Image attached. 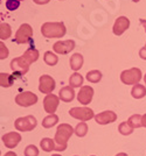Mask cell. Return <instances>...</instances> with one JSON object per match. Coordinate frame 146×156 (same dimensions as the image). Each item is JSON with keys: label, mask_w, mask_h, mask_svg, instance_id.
I'll return each instance as SVG.
<instances>
[{"label": "cell", "mask_w": 146, "mask_h": 156, "mask_svg": "<svg viewBox=\"0 0 146 156\" xmlns=\"http://www.w3.org/2000/svg\"><path fill=\"white\" fill-rule=\"evenodd\" d=\"M75 133V129L69 124H61L57 126V129L55 132V143H56V149L57 151H63L68 147V141L70 136Z\"/></svg>", "instance_id": "cell-1"}, {"label": "cell", "mask_w": 146, "mask_h": 156, "mask_svg": "<svg viewBox=\"0 0 146 156\" xmlns=\"http://www.w3.org/2000/svg\"><path fill=\"white\" fill-rule=\"evenodd\" d=\"M41 33L46 39H61L66 35L67 28L63 22H46L41 27Z\"/></svg>", "instance_id": "cell-2"}, {"label": "cell", "mask_w": 146, "mask_h": 156, "mask_svg": "<svg viewBox=\"0 0 146 156\" xmlns=\"http://www.w3.org/2000/svg\"><path fill=\"white\" fill-rule=\"evenodd\" d=\"M141 71L138 68H131L129 70H124L120 73V80L125 85H136L139 84L141 79Z\"/></svg>", "instance_id": "cell-3"}, {"label": "cell", "mask_w": 146, "mask_h": 156, "mask_svg": "<svg viewBox=\"0 0 146 156\" xmlns=\"http://www.w3.org/2000/svg\"><path fill=\"white\" fill-rule=\"evenodd\" d=\"M38 125L36 118L33 115H27V117L18 118L14 122V127L19 132H31Z\"/></svg>", "instance_id": "cell-4"}, {"label": "cell", "mask_w": 146, "mask_h": 156, "mask_svg": "<svg viewBox=\"0 0 146 156\" xmlns=\"http://www.w3.org/2000/svg\"><path fill=\"white\" fill-rule=\"evenodd\" d=\"M32 36H33V28L31 27V25L22 23L15 33L14 41L18 44H25V43H28L31 41Z\"/></svg>", "instance_id": "cell-5"}, {"label": "cell", "mask_w": 146, "mask_h": 156, "mask_svg": "<svg viewBox=\"0 0 146 156\" xmlns=\"http://www.w3.org/2000/svg\"><path fill=\"white\" fill-rule=\"evenodd\" d=\"M69 114L73 118L77 119V120H81L82 122H86V121H89L90 119L95 118V114H93V111L89 107H73L69 111Z\"/></svg>", "instance_id": "cell-6"}, {"label": "cell", "mask_w": 146, "mask_h": 156, "mask_svg": "<svg viewBox=\"0 0 146 156\" xmlns=\"http://www.w3.org/2000/svg\"><path fill=\"white\" fill-rule=\"evenodd\" d=\"M11 69L16 76H24L29 70V63L22 56L15 57L11 62Z\"/></svg>", "instance_id": "cell-7"}, {"label": "cell", "mask_w": 146, "mask_h": 156, "mask_svg": "<svg viewBox=\"0 0 146 156\" xmlns=\"http://www.w3.org/2000/svg\"><path fill=\"white\" fill-rule=\"evenodd\" d=\"M15 103L22 107H28L38 103V96L31 91L21 92L15 97Z\"/></svg>", "instance_id": "cell-8"}, {"label": "cell", "mask_w": 146, "mask_h": 156, "mask_svg": "<svg viewBox=\"0 0 146 156\" xmlns=\"http://www.w3.org/2000/svg\"><path fill=\"white\" fill-rule=\"evenodd\" d=\"M40 85H39V91L45 93V94H50L56 87V83L54 78L49 75H42L39 79Z\"/></svg>", "instance_id": "cell-9"}, {"label": "cell", "mask_w": 146, "mask_h": 156, "mask_svg": "<svg viewBox=\"0 0 146 156\" xmlns=\"http://www.w3.org/2000/svg\"><path fill=\"white\" fill-rule=\"evenodd\" d=\"M59 104H60V97L52 94V93L47 94L43 99V108L49 114H55V112L59 107Z\"/></svg>", "instance_id": "cell-10"}, {"label": "cell", "mask_w": 146, "mask_h": 156, "mask_svg": "<svg viewBox=\"0 0 146 156\" xmlns=\"http://www.w3.org/2000/svg\"><path fill=\"white\" fill-rule=\"evenodd\" d=\"M75 41L74 40H67V41H57L56 43H54L53 50L61 55H66L75 49Z\"/></svg>", "instance_id": "cell-11"}, {"label": "cell", "mask_w": 146, "mask_h": 156, "mask_svg": "<svg viewBox=\"0 0 146 156\" xmlns=\"http://www.w3.org/2000/svg\"><path fill=\"white\" fill-rule=\"evenodd\" d=\"M1 140H2V143L5 144V147H7L8 149H13L20 143L21 135L18 132H9V133H6L5 135H2Z\"/></svg>", "instance_id": "cell-12"}, {"label": "cell", "mask_w": 146, "mask_h": 156, "mask_svg": "<svg viewBox=\"0 0 146 156\" xmlns=\"http://www.w3.org/2000/svg\"><path fill=\"white\" fill-rule=\"evenodd\" d=\"M93 97V89L89 85H83L80 89V92L77 93V100L80 104L88 105L91 103Z\"/></svg>", "instance_id": "cell-13"}, {"label": "cell", "mask_w": 146, "mask_h": 156, "mask_svg": "<svg viewBox=\"0 0 146 156\" xmlns=\"http://www.w3.org/2000/svg\"><path fill=\"white\" fill-rule=\"evenodd\" d=\"M95 120L98 125L112 124L117 120V114L112 111H104L95 115Z\"/></svg>", "instance_id": "cell-14"}, {"label": "cell", "mask_w": 146, "mask_h": 156, "mask_svg": "<svg viewBox=\"0 0 146 156\" xmlns=\"http://www.w3.org/2000/svg\"><path fill=\"white\" fill-rule=\"evenodd\" d=\"M129 27H130V20L127 19L126 16H119L113 23L112 32L115 35L120 36L126 29H129Z\"/></svg>", "instance_id": "cell-15"}, {"label": "cell", "mask_w": 146, "mask_h": 156, "mask_svg": "<svg viewBox=\"0 0 146 156\" xmlns=\"http://www.w3.org/2000/svg\"><path fill=\"white\" fill-rule=\"evenodd\" d=\"M59 97H60L61 100L64 101V103H70V101H73L74 98H75L74 87H71L70 85L62 87L60 90V92H59Z\"/></svg>", "instance_id": "cell-16"}, {"label": "cell", "mask_w": 146, "mask_h": 156, "mask_svg": "<svg viewBox=\"0 0 146 156\" xmlns=\"http://www.w3.org/2000/svg\"><path fill=\"white\" fill-rule=\"evenodd\" d=\"M22 57L26 59L29 64H32V63L36 62L39 59L40 52H39L38 49H35V48H28L26 51H25V54L22 55Z\"/></svg>", "instance_id": "cell-17"}, {"label": "cell", "mask_w": 146, "mask_h": 156, "mask_svg": "<svg viewBox=\"0 0 146 156\" xmlns=\"http://www.w3.org/2000/svg\"><path fill=\"white\" fill-rule=\"evenodd\" d=\"M69 63H70V68L73 69L74 71H77V70H80L81 68H82V65H83V56L81 55L80 52L74 54L73 56L70 57Z\"/></svg>", "instance_id": "cell-18"}, {"label": "cell", "mask_w": 146, "mask_h": 156, "mask_svg": "<svg viewBox=\"0 0 146 156\" xmlns=\"http://www.w3.org/2000/svg\"><path fill=\"white\" fill-rule=\"evenodd\" d=\"M40 146L43 151L46 153H49L52 150L56 149V143H55V140L50 139V137H43L40 141Z\"/></svg>", "instance_id": "cell-19"}, {"label": "cell", "mask_w": 146, "mask_h": 156, "mask_svg": "<svg viewBox=\"0 0 146 156\" xmlns=\"http://www.w3.org/2000/svg\"><path fill=\"white\" fill-rule=\"evenodd\" d=\"M131 94L136 99H141V98H144L146 96V87L144 85L140 84L133 85L132 90H131Z\"/></svg>", "instance_id": "cell-20"}, {"label": "cell", "mask_w": 146, "mask_h": 156, "mask_svg": "<svg viewBox=\"0 0 146 156\" xmlns=\"http://www.w3.org/2000/svg\"><path fill=\"white\" fill-rule=\"evenodd\" d=\"M59 122V117L56 114H49L42 120V126L45 128H52L55 125Z\"/></svg>", "instance_id": "cell-21"}, {"label": "cell", "mask_w": 146, "mask_h": 156, "mask_svg": "<svg viewBox=\"0 0 146 156\" xmlns=\"http://www.w3.org/2000/svg\"><path fill=\"white\" fill-rule=\"evenodd\" d=\"M83 77L81 76L80 73H77V72H74L73 75L70 76L69 78V85L71 86V87H82V85H83Z\"/></svg>", "instance_id": "cell-22"}, {"label": "cell", "mask_w": 146, "mask_h": 156, "mask_svg": "<svg viewBox=\"0 0 146 156\" xmlns=\"http://www.w3.org/2000/svg\"><path fill=\"white\" fill-rule=\"evenodd\" d=\"M14 75H8V73H0V84L2 87H9L13 85Z\"/></svg>", "instance_id": "cell-23"}, {"label": "cell", "mask_w": 146, "mask_h": 156, "mask_svg": "<svg viewBox=\"0 0 146 156\" xmlns=\"http://www.w3.org/2000/svg\"><path fill=\"white\" fill-rule=\"evenodd\" d=\"M11 35H12L11 26L6 22H1V25H0V39L7 40L11 37Z\"/></svg>", "instance_id": "cell-24"}, {"label": "cell", "mask_w": 146, "mask_h": 156, "mask_svg": "<svg viewBox=\"0 0 146 156\" xmlns=\"http://www.w3.org/2000/svg\"><path fill=\"white\" fill-rule=\"evenodd\" d=\"M43 61H45V63L47 65H49V66H54V65L57 64V62H59V57L52 51H46L45 52V55H43Z\"/></svg>", "instance_id": "cell-25"}, {"label": "cell", "mask_w": 146, "mask_h": 156, "mask_svg": "<svg viewBox=\"0 0 146 156\" xmlns=\"http://www.w3.org/2000/svg\"><path fill=\"white\" fill-rule=\"evenodd\" d=\"M141 118H143V115H140V114H133V115H131V117L129 118L127 122H129V125L132 127L133 129L139 128V127H143Z\"/></svg>", "instance_id": "cell-26"}, {"label": "cell", "mask_w": 146, "mask_h": 156, "mask_svg": "<svg viewBox=\"0 0 146 156\" xmlns=\"http://www.w3.org/2000/svg\"><path fill=\"white\" fill-rule=\"evenodd\" d=\"M86 79L90 83H98L100 79H102V72L98 71V70L88 71V73H86Z\"/></svg>", "instance_id": "cell-27"}, {"label": "cell", "mask_w": 146, "mask_h": 156, "mask_svg": "<svg viewBox=\"0 0 146 156\" xmlns=\"http://www.w3.org/2000/svg\"><path fill=\"white\" fill-rule=\"evenodd\" d=\"M86 133H88V125L86 122H80L75 127V134L78 137L86 136Z\"/></svg>", "instance_id": "cell-28"}, {"label": "cell", "mask_w": 146, "mask_h": 156, "mask_svg": "<svg viewBox=\"0 0 146 156\" xmlns=\"http://www.w3.org/2000/svg\"><path fill=\"white\" fill-rule=\"evenodd\" d=\"M118 130L122 135H130L133 133V128L129 125L127 121H124L118 126Z\"/></svg>", "instance_id": "cell-29"}, {"label": "cell", "mask_w": 146, "mask_h": 156, "mask_svg": "<svg viewBox=\"0 0 146 156\" xmlns=\"http://www.w3.org/2000/svg\"><path fill=\"white\" fill-rule=\"evenodd\" d=\"M25 156H39V149L36 146L29 144L25 149Z\"/></svg>", "instance_id": "cell-30"}, {"label": "cell", "mask_w": 146, "mask_h": 156, "mask_svg": "<svg viewBox=\"0 0 146 156\" xmlns=\"http://www.w3.org/2000/svg\"><path fill=\"white\" fill-rule=\"evenodd\" d=\"M5 6L8 11H15L20 6V0H7Z\"/></svg>", "instance_id": "cell-31"}, {"label": "cell", "mask_w": 146, "mask_h": 156, "mask_svg": "<svg viewBox=\"0 0 146 156\" xmlns=\"http://www.w3.org/2000/svg\"><path fill=\"white\" fill-rule=\"evenodd\" d=\"M8 56V49L4 44V42H0V59H5Z\"/></svg>", "instance_id": "cell-32"}, {"label": "cell", "mask_w": 146, "mask_h": 156, "mask_svg": "<svg viewBox=\"0 0 146 156\" xmlns=\"http://www.w3.org/2000/svg\"><path fill=\"white\" fill-rule=\"evenodd\" d=\"M139 56H140V58L146 59V44L139 50Z\"/></svg>", "instance_id": "cell-33"}, {"label": "cell", "mask_w": 146, "mask_h": 156, "mask_svg": "<svg viewBox=\"0 0 146 156\" xmlns=\"http://www.w3.org/2000/svg\"><path fill=\"white\" fill-rule=\"evenodd\" d=\"M33 1L36 4V5H46V4H48L50 0H33Z\"/></svg>", "instance_id": "cell-34"}, {"label": "cell", "mask_w": 146, "mask_h": 156, "mask_svg": "<svg viewBox=\"0 0 146 156\" xmlns=\"http://www.w3.org/2000/svg\"><path fill=\"white\" fill-rule=\"evenodd\" d=\"M141 124H143V127L146 128V113L143 115V118H141Z\"/></svg>", "instance_id": "cell-35"}, {"label": "cell", "mask_w": 146, "mask_h": 156, "mask_svg": "<svg viewBox=\"0 0 146 156\" xmlns=\"http://www.w3.org/2000/svg\"><path fill=\"white\" fill-rule=\"evenodd\" d=\"M4 156H16V154H15L14 151H7V153Z\"/></svg>", "instance_id": "cell-36"}, {"label": "cell", "mask_w": 146, "mask_h": 156, "mask_svg": "<svg viewBox=\"0 0 146 156\" xmlns=\"http://www.w3.org/2000/svg\"><path fill=\"white\" fill-rule=\"evenodd\" d=\"M140 23L143 25V26L145 27V29H146V20H144V19H140Z\"/></svg>", "instance_id": "cell-37"}, {"label": "cell", "mask_w": 146, "mask_h": 156, "mask_svg": "<svg viewBox=\"0 0 146 156\" xmlns=\"http://www.w3.org/2000/svg\"><path fill=\"white\" fill-rule=\"evenodd\" d=\"M115 156H129L127 154H125V153H118L117 155H115Z\"/></svg>", "instance_id": "cell-38"}, {"label": "cell", "mask_w": 146, "mask_h": 156, "mask_svg": "<svg viewBox=\"0 0 146 156\" xmlns=\"http://www.w3.org/2000/svg\"><path fill=\"white\" fill-rule=\"evenodd\" d=\"M144 80H145V86H146V73H145V77H144Z\"/></svg>", "instance_id": "cell-39"}, {"label": "cell", "mask_w": 146, "mask_h": 156, "mask_svg": "<svg viewBox=\"0 0 146 156\" xmlns=\"http://www.w3.org/2000/svg\"><path fill=\"white\" fill-rule=\"evenodd\" d=\"M52 156H61V155H59V154H54V155H52Z\"/></svg>", "instance_id": "cell-40"}, {"label": "cell", "mask_w": 146, "mask_h": 156, "mask_svg": "<svg viewBox=\"0 0 146 156\" xmlns=\"http://www.w3.org/2000/svg\"><path fill=\"white\" fill-rule=\"evenodd\" d=\"M59 1H63V0H59Z\"/></svg>", "instance_id": "cell-41"}, {"label": "cell", "mask_w": 146, "mask_h": 156, "mask_svg": "<svg viewBox=\"0 0 146 156\" xmlns=\"http://www.w3.org/2000/svg\"><path fill=\"white\" fill-rule=\"evenodd\" d=\"M91 156H95V155H91Z\"/></svg>", "instance_id": "cell-42"}, {"label": "cell", "mask_w": 146, "mask_h": 156, "mask_svg": "<svg viewBox=\"0 0 146 156\" xmlns=\"http://www.w3.org/2000/svg\"><path fill=\"white\" fill-rule=\"evenodd\" d=\"M20 1H21V0H20Z\"/></svg>", "instance_id": "cell-43"}]
</instances>
